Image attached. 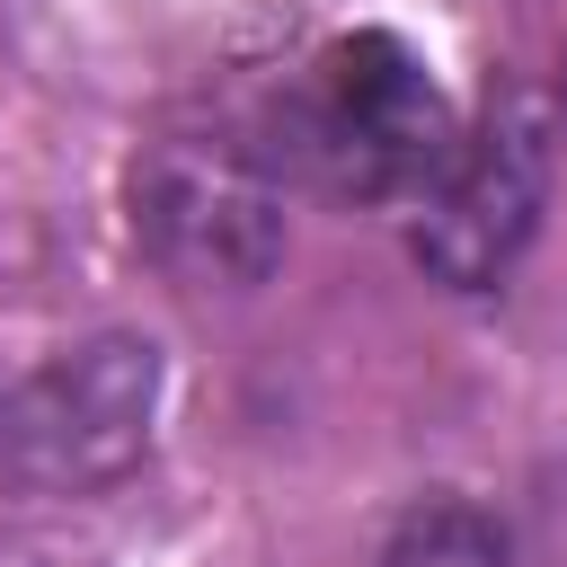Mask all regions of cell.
Masks as SVG:
<instances>
[{
  "label": "cell",
  "instance_id": "obj_1",
  "mask_svg": "<svg viewBox=\"0 0 567 567\" xmlns=\"http://www.w3.org/2000/svg\"><path fill=\"white\" fill-rule=\"evenodd\" d=\"M452 151V106L399 35H337L292 89V159L354 204H416Z\"/></svg>",
  "mask_w": 567,
  "mask_h": 567
},
{
  "label": "cell",
  "instance_id": "obj_2",
  "mask_svg": "<svg viewBox=\"0 0 567 567\" xmlns=\"http://www.w3.org/2000/svg\"><path fill=\"white\" fill-rule=\"evenodd\" d=\"M151 408H159L151 337L62 346L44 372H27L0 399V487H18V496L115 487L151 443Z\"/></svg>",
  "mask_w": 567,
  "mask_h": 567
},
{
  "label": "cell",
  "instance_id": "obj_3",
  "mask_svg": "<svg viewBox=\"0 0 567 567\" xmlns=\"http://www.w3.org/2000/svg\"><path fill=\"white\" fill-rule=\"evenodd\" d=\"M133 239L195 292H248L284 257V186L230 133H159L133 159Z\"/></svg>",
  "mask_w": 567,
  "mask_h": 567
},
{
  "label": "cell",
  "instance_id": "obj_4",
  "mask_svg": "<svg viewBox=\"0 0 567 567\" xmlns=\"http://www.w3.org/2000/svg\"><path fill=\"white\" fill-rule=\"evenodd\" d=\"M540 195H549V142H540V124L523 106H487V124L478 133H452L443 168L408 204L416 213L408 221V248H416V266L434 284L487 292L523 257V239L540 221Z\"/></svg>",
  "mask_w": 567,
  "mask_h": 567
},
{
  "label": "cell",
  "instance_id": "obj_5",
  "mask_svg": "<svg viewBox=\"0 0 567 567\" xmlns=\"http://www.w3.org/2000/svg\"><path fill=\"white\" fill-rule=\"evenodd\" d=\"M372 567H505V540H496V523L478 514V505H416L390 540H381V558Z\"/></svg>",
  "mask_w": 567,
  "mask_h": 567
}]
</instances>
